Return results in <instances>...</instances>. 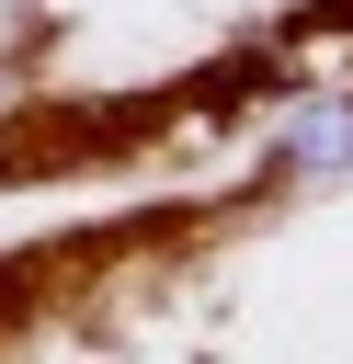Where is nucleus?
Listing matches in <instances>:
<instances>
[{"label":"nucleus","instance_id":"1","mask_svg":"<svg viewBox=\"0 0 353 364\" xmlns=\"http://www.w3.org/2000/svg\"><path fill=\"white\" fill-rule=\"evenodd\" d=\"M285 159H296V171H342V159H353V91L296 102V114H285Z\"/></svg>","mask_w":353,"mask_h":364}]
</instances>
